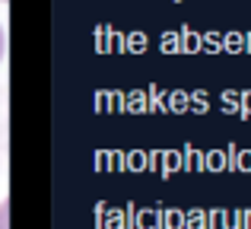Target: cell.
Instances as JSON below:
<instances>
[{
    "instance_id": "obj_1",
    "label": "cell",
    "mask_w": 251,
    "mask_h": 229,
    "mask_svg": "<svg viewBox=\"0 0 251 229\" xmlns=\"http://www.w3.org/2000/svg\"><path fill=\"white\" fill-rule=\"evenodd\" d=\"M0 229H10V204H0Z\"/></svg>"
},
{
    "instance_id": "obj_2",
    "label": "cell",
    "mask_w": 251,
    "mask_h": 229,
    "mask_svg": "<svg viewBox=\"0 0 251 229\" xmlns=\"http://www.w3.org/2000/svg\"><path fill=\"white\" fill-rule=\"evenodd\" d=\"M3 57H6V32L0 25V64H3Z\"/></svg>"
},
{
    "instance_id": "obj_3",
    "label": "cell",
    "mask_w": 251,
    "mask_h": 229,
    "mask_svg": "<svg viewBox=\"0 0 251 229\" xmlns=\"http://www.w3.org/2000/svg\"><path fill=\"white\" fill-rule=\"evenodd\" d=\"M0 3H6V0H0Z\"/></svg>"
}]
</instances>
